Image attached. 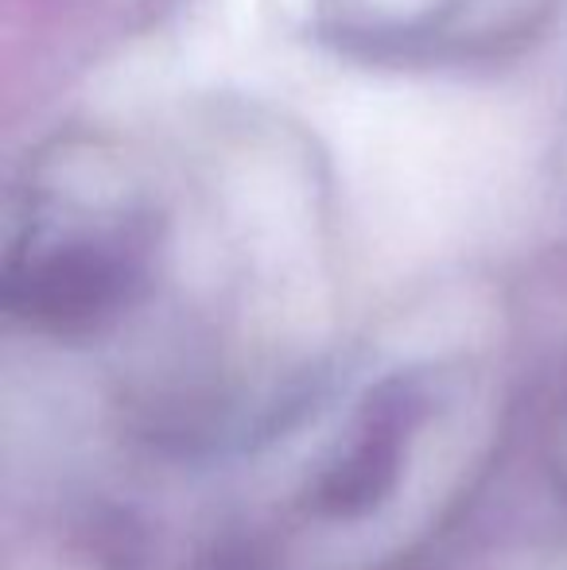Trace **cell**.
<instances>
[{
	"label": "cell",
	"mask_w": 567,
	"mask_h": 570,
	"mask_svg": "<svg viewBox=\"0 0 567 570\" xmlns=\"http://www.w3.org/2000/svg\"><path fill=\"white\" fill-rule=\"evenodd\" d=\"M420 420H424V392L412 381L401 376V381L373 392L354 443L319 478L315 509L346 520L378 509L397 489L404 446H409L412 431L420 428Z\"/></svg>",
	"instance_id": "6da1fadb"
},
{
	"label": "cell",
	"mask_w": 567,
	"mask_h": 570,
	"mask_svg": "<svg viewBox=\"0 0 567 570\" xmlns=\"http://www.w3.org/2000/svg\"><path fill=\"white\" fill-rule=\"evenodd\" d=\"M137 284V264L109 245H67L12 284V303L51 331H86L109 318Z\"/></svg>",
	"instance_id": "7a4b0ae2"
},
{
	"label": "cell",
	"mask_w": 567,
	"mask_h": 570,
	"mask_svg": "<svg viewBox=\"0 0 567 570\" xmlns=\"http://www.w3.org/2000/svg\"><path fill=\"white\" fill-rule=\"evenodd\" d=\"M553 465H556V481L567 489V407L556 420V439H553Z\"/></svg>",
	"instance_id": "3957f363"
}]
</instances>
